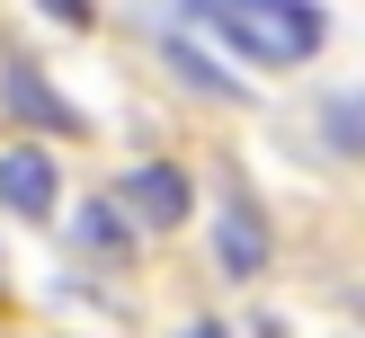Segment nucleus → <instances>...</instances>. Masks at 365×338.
I'll use <instances>...</instances> for the list:
<instances>
[{"label":"nucleus","mask_w":365,"mask_h":338,"mask_svg":"<svg viewBox=\"0 0 365 338\" xmlns=\"http://www.w3.org/2000/svg\"><path fill=\"white\" fill-rule=\"evenodd\" d=\"M330 142H339V152H356V98L330 107Z\"/></svg>","instance_id":"1a4fd4ad"},{"label":"nucleus","mask_w":365,"mask_h":338,"mask_svg":"<svg viewBox=\"0 0 365 338\" xmlns=\"http://www.w3.org/2000/svg\"><path fill=\"white\" fill-rule=\"evenodd\" d=\"M196 18H205L223 45H241L250 63H303V53H321V36H330V18L312 9V0H187Z\"/></svg>","instance_id":"f257e3e1"},{"label":"nucleus","mask_w":365,"mask_h":338,"mask_svg":"<svg viewBox=\"0 0 365 338\" xmlns=\"http://www.w3.org/2000/svg\"><path fill=\"white\" fill-rule=\"evenodd\" d=\"M214 258H223V276H259L267 267V223L250 205H223V231H214Z\"/></svg>","instance_id":"39448f33"},{"label":"nucleus","mask_w":365,"mask_h":338,"mask_svg":"<svg viewBox=\"0 0 365 338\" xmlns=\"http://www.w3.org/2000/svg\"><path fill=\"white\" fill-rule=\"evenodd\" d=\"M187 338H223V329H187Z\"/></svg>","instance_id":"9d476101"},{"label":"nucleus","mask_w":365,"mask_h":338,"mask_svg":"<svg viewBox=\"0 0 365 338\" xmlns=\"http://www.w3.org/2000/svg\"><path fill=\"white\" fill-rule=\"evenodd\" d=\"M187 169H178V160H143L134 178H125V213H134V223H152V231H170V223H187Z\"/></svg>","instance_id":"7ed1b4c3"},{"label":"nucleus","mask_w":365,"mask_h":338,"mask_svg":"<svg viewBox=\"0 0 365 338\" xmlns=\"http://www.w3.org/2000/svg\"><path fill=\"white\" fill-rule=\"evenodd\" d=\"M0 205L9 213H53L63 205V178L45 152H0Z\"/></svg>","instance_id":"20e7f679"},{"label":"nucleus","mask_w":365,"mask_h":338,"mask_svg":"<svg viewBox=\"0 0 365 338\" xmlns=\"http://www.w3.org/2000/svg\"><path fill=\"white\" fill-rule=\"evenodd\" d=\"M170 63H178V71H187V80H196V89H223V98H241V80H232V71H223V63H205V53H196V45H187V36H170Z\"/></svg>","instance_id":"423d86ee"},{"label":"nucleus","mask_w":365,"mask_h":338,"mask_svg":"<svg viewBox=\"0 0 365 338\" xmlns=\"http://www.w3.org/2000/svg\"><path fill=\"white\" fill-rule=\"evenodd\" d=\"M0 98H9V116H18V125H36V134H81V107L53 98V80H45L36 63H18V53L0 63Z\"/></svg>","instance_id":"f03ea898"},{"label":"nucleus","mask_w":365,"mask_h":338,"mask_svg":"<svg viewBox=\"0 0 365 338\" xmlns=\"http://www.w3.org/2000/svg\"><path fill=\"white\" fill-rule=\"evenodd\" d=\"M81 241H89V249H125V223H116L107 205H81Z\"/></svg>","instance_id":"0eeeda50"},{"label":"nucleus","mask_w":365,"mask_h":338,"mask_svg":"<svg viewBox=\"0 0 365 338\" xmlns=\"http://www.w3.org/2000/svg\"><path fill=\"white\" fill-rule=\"evenodd\" d=\"M36 9H45L53 27H89V18H98V9H89V0H36Z\"/></svg>","instance_id":"6e6552de"}]
</instances>
